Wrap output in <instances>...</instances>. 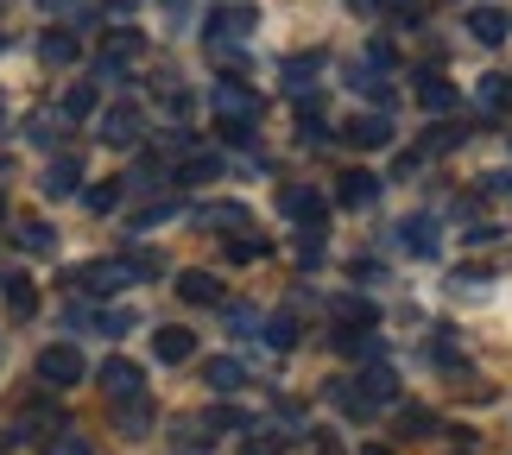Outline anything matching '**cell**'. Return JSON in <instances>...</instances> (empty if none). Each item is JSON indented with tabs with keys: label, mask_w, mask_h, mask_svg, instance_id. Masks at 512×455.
Returning <instances> with one entry per match:
<instances>
[{
	"label": "cell",
	"mask_w": 512,
	"mask_h": 455,
	"mask_svg": "<svg viewBox=\"0 0 512 455\" xmlns=\"http://www.w3.org/2000/svg\"><path fill=\"white\" fill-rule=\"evenodd\" d=\"M317 64H323V57H291V64H285V89H310V76H317Z\"/></svg>",
	"instance_id": "cell-29"
},
{
	"label": "cell",
	"mask_w": 512,
	"mask_h": 455,
	"mask_svg": "<svg viewBox=\"0 0 512 455\" xmlns=\"http://www.w3.org/2000/svg\"><path fill=\"white\" fill-rule=\"evenodd\" d=\"M177 291H184V304H222V279L215 272H184Z\"/></svg>",
	"instance_id": "cell-18"
},
{
	"label": "cell",
	"mask_w": 512,
	"mask_h": 455,
	"mask_svg": "<svg viewBox=\"0 0 512 455\" xmlns=\"http://www.w3.org/2000/svg\"><path fill=\"white\" fill-rule=\"evenodd\" d=\"M418 108L424 114H449V108H456V83H443V76H418Z\"/></svg>",
	"instance_id": "cell-15"
},
{
	"label": "cell",
	"mask_w": 512,
	"mask_h": 455,
	"mask_svg": "<svg viewBox=\"0 0 512 455\" xmlns=\"http://www.w3.org/2000/svg\"><path fill=\"white\" fill-rule=\"evenodd\" d=\"M51 455H95V443H89V437H76V430H70V437H51Z\"/></svg>",
	"instance_id": "cell-36"
},
{
	"label": "cell",
	"mask_w": 512,
	"mask_h": 455,
	"mask_svg": "<svg viewBox=\"0 0 512 455\" xmlns=\"http://www.w3.org/2000/svg\"><path fill=\"white\" fill-rule=\"evenodd\" d=\"M380 7H386L392 19H399V26H418V19H424V7H430V0H380Z\"/></svg>",
	"instance_id": "cell-30"
},
{
	"label": "cell",
	"mask_w": 512,
	"mask_h": 455,
	"mask_svg": "<svg viewBox=\"0 0 512 455\" xmlns=\"http://www.w3.org/2000/svg\"><path fill=\"white\" fill-rule=\"evenodd\" d=\"M253 26H260V19H253V7H222V13H215V32H209V38H228V45H241Z\"/></svg>",
	"instance_id": "cell-14"
},
{
	"label": "cell",
	"mask_w": 512,
	"mask_h": 455,
	"mask_svg": "<svg viewBox=\"0 0 512 455\" xmlns=\"http://www.w3.org/2000/svg\"><path fill=\"white\" fill-rule=\"evenodd\" d=\"M177 177H184V184H209V177H222V152L190 146L184 158H177Z\"/></svg>",
	"instance_id": "cell-10"
},
{
	"label": "cell",
	"mask_w": 512,
	"mask_h": 455,
	"mask_svg": "<svg viewBox=\"0 0 512 455\" xmlns=\"http://www.w3.org/2000/svg\"><path fill=\"white\" fill-rule=\"evenodd\" d=\"M468 32L481 38V45H506V32H512V19L500 13V7H475L468 13Z\"/></svg>",
	"instance_id": "cell-12"
},
{
	"label": "cell",
	"mask_w": 512,
	"mask_h": 455,
	"mask_svg": "<svg viewBox=\"0 0 512 455\" xmlns=\"http://www.w3.org/2000/svg\"><path fill=\"white\" fill-rule=\"evenodd\" d=\"M354 386H361L367 411H380V405L399 399V380H392V367H367V373H354Z\"/></svg>",
	"instance_id": "cell-8"
},
{
	"label": "cell",
	"mask_w": 512,
	"mask_h": 455,
	"mask_svg": "<svg viewBox=\"0 0 512 455\" xmlns=\"http://www.w3.org/2000/svg\"><path fill=\"white\" fill-rule=\"evenodd\" d=\"M127 7H140V0H114V13H127Z\"/></svg>",
	"instance_id": "cell-40"
},
{
	"label": "cell",
	"mask_w": 512,
	"mask_h": 455,
	"mask_svg": "<svg viewBox=\"0 0 512 455\" xmlns=\"http://www.w3.org/2000/svg\"><path fill=\"white\" fill-rule=\"evenodd\" d=\"M165 19H171V32H177L184 19H196V0H165Z\"/></svg>",
	"instance_id": "cell-37"
},
{
	"label": "cell",
	"mask_w": 512,
	"mask_h": 455,
	"mask_svg": "<svg viewBox=\"0 0 512 455\" xmlns=\"http://www.w3.org/2000/svg\"><path fill=\"white\" fill-rule=\"evenodd\" d=\"M133 279H140V266H133V260H95V266H83V279H76V285H83L89 298H108V291H121Z\"/></svg>",
	"instance_id": "cell-3"
},
{
	"label": "cell",
	"mask_w": 512,
	"mask_h": 455,
	"mask_svg": "<svg viewBox=\"0 0 512 455\" xmlns=\"http://www.w3.org/2000/svg\"><path fill=\"white\" fill-rule=\"evenodd\" d=\"M260 335H266V348H298V316L279 310V316H272V323H266Z\"/></svg>",
	"instance_id": "cell-23"
},
{
	"label": "cell",
	"mask_w": 512,
	"mask_h": 455,
	"mask_svg": "<svg viewBox=\"0 0 512 455\" xmlns=\"http://www.w3.org/2000/svg\"><path fill=\"white\" fill-rule=\"evenodd\" d=\"M475 102H481L487 114H500V108L512 102V83H506V76H481V89H475Z\"/></svg>",
	"instance_id": "cell-25"
},
{
	"label": "cell",
	"mask_w": 512,
	"mask_h": 455,
	"mask_svg": "<svg viewBox=\"0 0 512 455\" xmlns=\"http://www.w3.org/2000/svg\"><path fill=\"white\" fill-rule=\"evenodd\" d=\"M279 209H285L298 228H323V196L310 190V184H291V190L279 196Z\"/></svg>",
	"instance_id": "cell-6"
},
{
	"label": "cell",
	"mask_w": 512,
	"mask_h": 455,
	"mask_svg": "<svg viewBox=\"0 0 512 455\" xmlns=\"http://www.w3.org/2000/svg\"><path fill=\"white\" fill-rule=\"evenodd\" d=\"M83 203H89L95 215H108L114 203H121V184H95V190H83Z\"/></svg>",
	"instance_id": "cell-32"
},
{
	"label": "cell",
	"mask_w": 512,
	"mask_h": 455,
	"mask_svg": "<svg viewBox=\"0 0 512 455\" xmlns=\"http://www.w3.org/2000/svg\"><path fill=\"white\" fill-rule=\"evenodd\" d=\"M399 424H405V437H430V430H437V418H430V411H418V405H411Z\"/></svg>",
	"instance_id": "cell-35"
},
{
	"label": "cell",
	"mask_w": 512,
	"mask_h": 455,
	"mask_svg": "<svg viewBox=\"0 0 512 455\" xmlns=\"http://www.w3.org/2000/svg\"><path fill=\"white\" fill-rule=\"evenodd\" d=\"M228 260H241V266L266 260V241H260V234H234V241H228Z\"/></svg>",
	"instance_id": "cell-28"
},
{
	"label": "cell",
	"mask_w": 512,
	"mask_h": 455,
	"mask_svg": "<svg viewBox=\"0 0 512 455\" xmlns=\"http://www.w3.org/2000/svg\"><path fill=\"white\" fill-rule=\"evenodd\" d=\"M399 247L418 253V260H430V253L443 247V234H437V222H430V215H405V222H399Z\"/></svg>",
	"instance_id": "cell-7"
},
{
	"label": "cell",
	"mask_w": 512,
	"mask_h": 455,
	"mask_svg": "<svg viewBox=\"0 0 512 455\" xmlns=\"http://www.w3.org/2000/svg\"><path fill=\"white\" fill-rule=\"evenodd\" d=\"M361 455H392V449H361Z\"/></svg>",
	"instance_id": "cell-41"
},
{
	"label": "cell",
	"mask_w": 512,
	"mask_h": 455,
	"mask_svg": "<svg viewBox=\"0 0 512 455\" xmlns=\"http://www.w3.org/2000/svg\"><path fill=\"white\" fill-rule=\"evenodd\" d=\"M0 215H7V196H0Z\"/></svg>",
	"instance_id": "cell-42"
},
{
	"label": "cell",
	"mask_w": 512,
	"mask_h": 455,
	"mask_svg": "<svg viewBox=\"0 0 512 455\" xmlns=\"http://www.w3.org/2000/svg\"><path fill=\"white\" fill-rule=\"evenodd\" d=\"M336 196H342V209H373V196H380V177H373V171H342Z\"/></svg>",
	"instance_id": "cell-9"
},
{
	"label": "cell",
	"mask_w": 512,
	"mask_h": 455,
	"mask_svg": "<svg viewBox=\"0 0 512 455\" xmlns=\"http://www.w3.org/2000/svg\"><path fill=\"white\" fill-rule=\"evenodd\" d=\"M203 380H209L215 392H241V386H247V367L234 361V354H215V361L203 367Z\"/></svg>",
	"instance_id": "cell-13"
},
{
	"label": "cell",
	"mask_w": 512,
	"mask_h": 455,
	"mask_svg": "<svg viewBox=\"0 0 512 455\" xmlns=\"http://www.w3.org/2000/svg\"><path fill=\"white\" fill-rule=\"evenodd\" d=\"M114 424H121V437H146V430H152L146 392H140V399H121V405H114Z\"/></svg>",
	"instance_id": "cell-16"
},
{
	"label": "cell",
	"mask_w": 512,
	"mask_h": 455,
	"mask_svg": "<svg viewBox=\"0 0 512 455\" xmlns=\"http://www.w3.org/2000/svg\"><path fill=\"white\" fill-rule=\"evenodd\" d=\"M13 241L26 247V253H38V260H45V253H57V234H51V222H19V228H13Z\"/></svg>",
	"instance_id": "cell-21"
},
{
	"label": "cell",
	"mask_w": 512,
	"mask_h": 455,
	"mask_svg": "<svg viewBox=\"0 0 512 455\" xmlns=\"http://www.w3.org/2000/svg\"><path fill=\"white\" fill-rule=\"evenodd\" d=\"M456 146H462V127H437V133H430V140H424L418 152L430 158V152H456Z\"/></svg>",
	"instance_id": "cell-33"
},
{
	"label": "cell",
	"mask_w": 512,
	"mask_h": 455,
	"mask_svg": "<svg viewBox=\"0 0 512 455\" xmlns=\"http://www.w3.org/2000/svg\"><path fill=\"white\" fill-rule=\"evenodd\" d=\"M45 190H51V196H70V190H83V165H76V158H51V171H45Z\"/></svg>",
	"instance_id": "cell-20"
},
{
	"label": "cell",
	"mask_w": 512,
	"mask_h": 455,
	"mask_svg": "<svg viewBox=\"0 0 512 455\" xmlns=\"http://www.w3.org/2000/svg\"><path fill=\"white\" fill-rule=\"evenodd\" d=\"M38 51H45V64H51V70H70L76 57H83V45H76V32H45V45H38Z\"/></svg>",
	"instance_id": "cell-19"
},
{
	"label": "cell",
	"mask_w": 512,
	"mask_h": 455,
	"mask_svg": "<svg viewBox=\"0 0 512 455\" xmlns=\"http://www.w3.org/2000/svg\"><path fill=\"white\" fill-rule=\"evenodd\" d=\"M140 108H133V102H114L108 114H102V140L114 146V152H127V146H140Z\"/></svg>",
	"instance_id": "cell-4"
},
{
	"label": "cell",
	"mask_w": 512,
	"mask_h": 455,
	"mask_svg": "<svg viewBox=\"0 0 512 455\" xmlns=\"http://www.w3.org/2000/svg\"><path fill=\"white\" fill-rule=\"evenodd\" d=\"M209 108H215V121H222V133L234 146H247L253 140V121H260V95H253L247 83H234V76H222L209 95Z\"/></svg>",
	"instance_id": "cell-1"
},
{
	"label": "cell",
	"mask_w": 512,
	"mask_h": 455,
	"mask_svg": "<svg viewBox=\"0 0 512 455\" xmlns=\"http://www.w3.org/2000/svg\"><path fill=\"white\" fill-rule=\"evenodd\" d=\"M57 114H64V121H83V114H95V89H89V83L64 89V102H57Z\"/></svg>",
	"instance_id": "cell-26"
},
{
	"label": "cell",
	"mask_w": 512,
	"mask_h": 455,
	"mask_svg": "<svg viewBox=\"0 0 512 455\" xmlns=\"http://www.w3.org/2000/svg\"><path fill=\"white\" fill-rule=\"evenodd\" d=\"M38 380H45L51 392H64V386H76V380H83V354H76L70 342H51L45 354H38Z\"/></svg>",
	"instance_id": "cell-2"
},
{
	"label": "cell",
	"mask_w": 512,
	"mask_h": 455,
	"mask_svg": "<svg viewBox=\"0 0 512 455\" xmlns=\"http://www.w3.org/2000/svg\"><path fill=\"white\" fill-rule=\"evenodd\" d=\"M7 310L26 323V316L38 310V291H32V279H7Z\"/></svg>",
	"instance_id": "cell-27"
},
{
	"label": "cell",
	"mask_w": 512,
	"mask_h": 455,
	"mask_svg": "<svg viewBox=\"0 0 512 455\" xmlns=\"http://www.w3.org/2000/svg\"><path fill=\"white\" fill-rule=\"evenodd\" d=\"M329 310H336V323H348V329H373V304L367 298H336Z\"/></svg>",
	"instance_id": "cell-24"
},
{
	"label": "cell",
	"mask_w": 512,
	"mask_h": 455,
	"mask_svg": "<svg viewBox=\"0 0 512 455\" xmlns=\"http://www.w3.org/2000/svg\"><path fill=\"white\" fill-rule=\"evenodd\" d=\"M228 329H234V335H253V329H260V310H247V304H228Z\"/></svg>",
	"instance_id": "cell-34"
},
{
	"label": "cell",
	"mask_w": 512,
	"mask_h": 455,
	"mask_svg": "<svg viewBox=\"0 0 512 455\" xmlns=\"http://www.w3.org/2000/svg\"><path fill=\"white\" fill-rule=\"evenodd\" d=\"M152 348H159V361H190V354H196V335L190 329H159V342H152Z\"/></svg>",
	"instance_id": "cell-22"
},
{
	"label": "cell",
	"mask_w": 512,
	"mask_h": 455,
	"mask_svg": "<svg viewBox=\"0 0 512 455\" xmlns=\"http://www.w3.org/2000/svg\"><path fill=\"white\" fill-rule=\"evenodd\" d=\"M342 140L361 152H380V146H392V121L386 114H354V121H342Z\"/></svg>",
	"instance_id": "cell-5"
},
{
	"label": "cell",
	"mask_w": 512,
	"mask_h": 455,
	"mask_svg": "<svg viewBox=\"0 0 512 455\" xmlns=\"http://www.w3.org/2000/svg\"><path fill=\"white\" fill-rule=\"evenodd\" d=\"M241 455H285V437H272V430H253L241 443Z\"/></svg>",
	"instance_id": "cell-31"
},
{
	"label": "cell",
	"mask_w": 512,
	"mask_h": 455,
	"mask_svg": "<svg viewBox=\"0 0 512 455\" xmlns=\"http://www.w3.org/2000/svg\"><path fill=\"white\" fill-rule=\"evenodd\" d=\"M317 455H342V449H336V443H317Z\"/></svg>",
	"instance_id": "cell-39"
},
{
	"label": "cell",
	"mask_w": 512,
	"mask_h": 455,
	"mask_svg": "<svg viewBox=\"0 0 512 455\" xmlns=\"http://www.w3.org/2000/svg\"><path fill=\"white\" fill-rule=\"evenodd\" d=\"M171 443H177V455H203L209 449V418H177Z\"/></svg>",
	"instance_id": "cell-17"
},
{
	"label": "cell",
	"mask_w": 512,
	"mask_h": 455,
	"mask_svg": "<svg viewBox=\"0 0 512 455\" xmlns=\"http://www.w3.org/2000/svg\"><path fill=\"white\" fill-rule=\"evenodd\" d=\"M32 140H38V146H51V140H57V127H51V114H38V121H32Z\"/></svg>",
	"instance_id": "cell-38"
},
{
	"label": "cell",
	"mask_w": 512,
	"mask_h": 455,
	"mask_svg": "<svg viewBox=\"0 0 512 455\" xmlns=\"http://www.w3.org/2000/svg\"><path fill=\"white\" fill-rule=\"evenodd\" d=\"M102 392H108L114 405H121V399H140V367H133V361H108L102 367Z\"/></svg>",
	"instance_id": "cell-11"
}]
</instances>
